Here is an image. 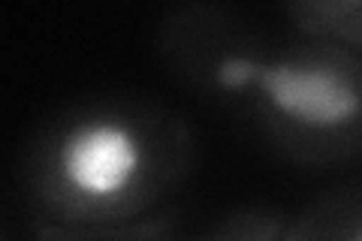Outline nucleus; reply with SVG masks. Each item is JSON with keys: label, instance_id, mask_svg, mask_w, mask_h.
<instances>
[{"label": "nucleus", "instance_id": "obj_5", "mask_svg": "<svg viewBox=\"0 0 362 241\" xmlns=\"http://www.w3.org/2000/svg\"><path fill=\"white\" fill-rule=\"evenodd\" d=\"M28 241H185L181 238L178 214L169 208L151 221L133 226H112V229H76V226H54V223H33V235Z\"/></svg>", "mask_w": 362, "mask_h": 241}, {"label": "nucleus", "instance_id": "obj_2", "mask_svg": "<svg viewBox=\"0 0 362 241\" xmlns=\"http://www.w3.org/2000/svg\"><path fill=\"white\" fill-rule=\"evenodd\" d=\"M197 130L151 97L94 94L49 112L21 154L33 223L112 229L169 211L197 169Z\"/></svg>", "mask_w": 362, "mask_h": 241}, {"label": "nucleus", "instance_id": "obj_6", "mask_svg": "<svg viewBox=\"0 0 362 241\" xmlns=\"http://www.w3.org/2000/svg\"><path fill=\"white\" fill-rule=\"evenodd\" d=\"M290 214L272 205H247L223 214L218 223H211L206 233L190 241H281L287 229Z\"/></svg>", "mask_w": 362, "mask_h": 241}, {"label": "nucleus", "instance_id": "obj_3", "mask_svg": "<svg viewBox=\"0 0 362 241\" xmlns=\"http://www.w3.org/2000/svg\"><path fill=\"white\" fill-rule=\"evenodd\" d=\"M281 241H362V181H344L290 214Z\"/></svg>", "mask_w": 362, "mask_h": 241}, {"label": "nucleus", "instance_id": "obj_1", "mask_svg": "<svg viewBox=\"0 0 362 241\" xmlns=\"http://www.w3.org/2000/svg\"><path fill=\"white\" fill-rule=\"evenodd\" d=\"M157 57L181 88L245 121L290 163L362 160V57L341 45L187 4L160 21Z\"/></svg>", "mask_w": 362, "mask_h": 241}, {"label": "nucleus", "instance_id": "obj_4", "mask_svg": "<svg viewBox=\"0 0 362 241\" xmlns=\"http://www.w3.org/2000/svg\"><path fill=\"white\" fill-rule=\"evenodd\" d=\"M287 28L362 57V0H293L281 6Z\"/></svg>", "mask_w": 362, "mask_h": 241}]
</instances>
